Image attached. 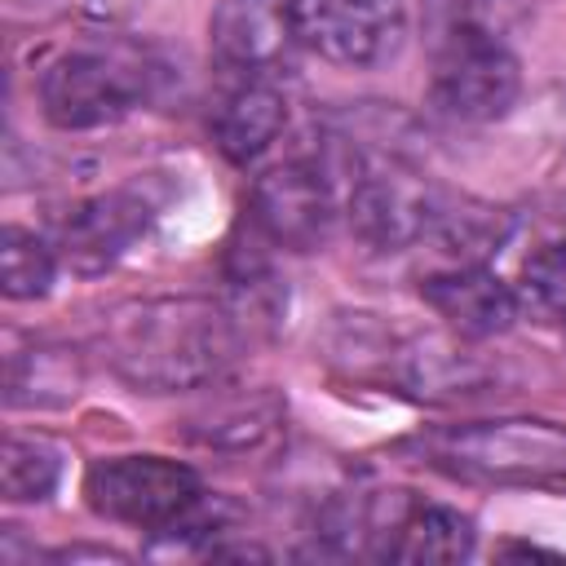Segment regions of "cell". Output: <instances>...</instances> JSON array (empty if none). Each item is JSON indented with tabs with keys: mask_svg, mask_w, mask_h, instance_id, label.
I'll return each mask as SVG.
<instances>
[{
	"mask_svg": "<svg viewBox=\"0 0 566 566\" xmlns=\"http://www.w3.org/2000/svg\"><path fill=\"white\" fill-rule=\"evenodd\" d=\"M248 208L256 230L292 252L323 248L336 226V195L327 168L314 159H283L265 168L248 190Z\"/></svg>",
	"mask_w": 566,
	"mask_h": 566,
	"instance_id": "obj_7",
	"label": "cell"
},
{
	"mask_svg": "<svg viewBox=\"0 0 566 566\" xmlns=\"http://www.w3.org/2000/svg\"><path fill=\"white\" fill-rule=\"evenodd\" d=\"M62 482V451L44 438H4L0 447V495L9 504H40Z\"/></svg>",
	"mask_w": 566,
	"mask_h": 566,
	"instance_id": "obj_16",
	"label": "cell"
},
{
	"mask_svg": "<svg viewBox=\"0 0 566 566\" xmlns=\"http://www.w3.org/2000/svg\"><path fill=\"white\" fill-rule=\"evenodd\" d=\"M433 469L473 482H544L566 473V424L553 420H478L420 433L411 442Z\"/></svg>",
	"mask_w": 566,
	"mask_h": 566,
	"instance_id": "obj_2",
	"label": "cell"
},
{
	"mask_svg": "<svg viewBox=\"0 0 566 566\" xmlns=\"http://www.w3.org/2000/svg\"><path fill=\"white\" fill-rule=\"evenodd\" d=\"M522 296L539 314L566 323V239L544 243L539 252L526 256V265H522Z\"/></svg>",
	"mask_w": 566,
	"mask_h": 566,
	"instance_id": "obj_18",
	"label": "cell"
},
{
	"mask_svg": "<svg viewBox=\"0 0 566 566\" xmlns=\"http://www.w3.org/2000/svg\"><path fill=\"white\" fill-rule=\"evenodd\" d=\"M80 380H84V367L71 349H57V345L22 349V354H9L4 402L9 407H66L80 394Z\"/></svg>",
	"mask_w": 566,
	"mask_h": 566,
	"instance_id": "obj_15",
	"label": "cell"
},
{
	"mask_svg": "<svg viewBox=\"0 0 566 566\" xmlns=\"http://www.w3.org/2000/svg\"><path fill=\"white\" fill-rule=\"evenodd\" d=\"M526 4L522 0H455V18H451V31H464V35H482V40H500L522 22Z\"/></svg>",
	"mask_w": 566,
	"mask_h": 566,
	"instance_id": "obj_19",
	"label": "cell"
},
{
	"mask_svg": "<svg viewBox=\"0 0 566 566\" xmlns=\"http://www.w3.org/2000/svg\"><path fill=\"white\" fill-rule=\"evenodd\" d=\"M84 500L111 522H128L155 535L195 531L208 517L203 482L190 464L168 455H111L84 473Z\"/></svg>",
	"mask_w": 566,
	"mask_h": 566,
	"instance_id": "obj_3",
	"label": "cell"
},
{
	"mask_svg": "<svg viewBox=\"0 0 566 566\" xmlns=\"http://www.w3.org/2000/svg\"><path fill=\"white\" fill-rule=\"evenodd\" d=\"M283 411L287 407L270 385L226 389L186 416V438L212 451H248V447H261L283 424Z\"/></svg>",
	"mask_w": 566,
	"mask_h": 566,
	"instance_id": "obj_12",
	"label": "cell"
},
{
	"mask_svg": "<svg viewBox=\"0 0 566 566\" xmlns=\"http://www.w3.org/2000/svg\"><path fill=\"white\" fill-rule=\"evenodd\" d=\"M504 239H509V212L478 199L438 195L424 243H433V252H442L447 265H482L491 252H500Z\"/></svg>",
	"mask_w": 566,
	"mask_h": 566,
	"instance_id": "obj_14",
	"label": "cell"
},
{
	"mask_svg": "<svg viewBox=\"0 0 566 566\" xmlns=\"http://www.w3.org/2000/svg\"><path fill=\"white\" fill-rule=\"evenodd\" d=\"M252 327L230 301L146 296L124 301L102 318V354L137 394L203 389L226 376Z\"/></svg>",
	"mask_w": 566,
	"mask_h": 566,
	"instance_id": "obj_1",
	"label": "cell"
},
{
	"mask_svg": "<svg viewBox=\"0 0 566 566\" xmlns=\"http://www.w3.org/2000/svg\"><path fill=\"white\" fill-rule=\"evenodd\" d=\"M283 128H287V97L270 80H248V75L221 97L212 115V137L230 164L261 159Z\"/></svg>",
	"mask_w": 566,
	"mask_h": 566,
	"instance_id": "obj_13",
	"label": "cell"
},
{
	"mask_svg": "<svg viewBox=\"0 0 566 566\" xmlns=\"http://www.w3.org/2000/svg\"><path fill=\"white\" fill-rule=\"evenodd\" d=\"M420 296L460 336H500L517 318V292L486 265H442L420 279Z\"/></svg>",
	"mask_w": 566,
	"mask_h": 566,
	"instance_id": "obj_11",
	"label": "cell"
},
{
	"mask_svg": "<svg viewBox=\"0 0 566 566\" xmlns=\"http://www.w3.org/2000/svg\"><path fill=\"white\" fill-rule=\"evenodd\" d=\"M208 35L221 66L248 80H270L292 62V49H301L292 27V0H221Z\"/></svg>",
	"mask_w": 566,
	"mask_h": 566,
	"instance_id": "obj_9",
	"label": "cell"
},
{
	"mask_svg": "<svg viewBox=\"0 0 566 566\" xmlns=\"http://www.w3.org/2000/svg\"><path fill=\"white\" fill-rule=\"evenodd\" d=\"M438 190L416 181L402 168H363L349 186V230L371 252H402L411 243H424L429 217H433Z\"/></svg>",
	"mask_w": 566,
	"mask_h": 566,
	"instance_id": "obj_8",
	"label": "cell"
},
{
	"mask_svg": "<svg viewBox=\"0 0 566 566\" xmlns=\"http://www.w3.org/2000/svg\"><path fill=\"white\" fill-rule=\"evenodd\" d=\"M155 71L128 49H66L40 71V111L53 128L84 133L124 119L150 97Z\"/></svg>",
	"mask_w": 566,
	"mask_h": 566,
	"instance_id": "obj_4",
	"label": "cell"
},
{
	"mask_svg": "<svg viewBox=\"0 0 566 566\" xmlns=\"http://www.w3.org/2000/svg\"><path fill=\"white\" fill-rule=\"evenodd\" d=\"M296 44L336 66H380L407 40L402 0H292Z\"/></svg>",
	"mask_w": 566,
	"mask_h": 566,
	"instance_id": "obj_5",
	"label": "cell"
},
{
	"mask_svg": "<svg viewBox=\"0 0 566 566\" xmlns=\"http://www.w3.org/2000/svg\"><path fill=\"white\" fill-rule=\"evenodd\" d=\"M57 274V248L40 239L35 230L4 226L0 234V287L9 301H35L53 287Z\"/></svg>",
	"mask_w": 566,
	"mask_h": 566,
	"instance_id": "obj_17",
	"label": "cell"
},
{
	"mask_svg": "<svg viewBox=\"0 0 566 566\" xmlns=\"http://www.w3.org/2000/svg\"><path fill=\"white\" fill-rule=\"evenodd\" d=\"M66 0H4L9 18H44V13H57Z\"/></svg>",
	"mask_w": 566,
	"mask_h": 566,
	"instance_id": "obj_20",
	"label": "cell"
},
{
	"mask_svg": "<svg viewBox=\"0 0 566 566\" xmlns=\"http://www.w3.org/2000/svg\"><path fill=\"white\" fill-rule=\"evenodd\" d=\"M522 93V71L509 44L447 31L433 66V106L460 124H491L513 111Z\"/></svg>",
	"mask_w": 566,
	"mask_h": 566,
	"instance_id": "obj_6",
	"label": "cell"
},
{
	"mask_svg": "<svg viewBox=\"0 0 566 566\" xmlns=\"http://www.w3.org/2000/svg\"><path fill=\"white\" fill-rule=\"evenodd\" d=\"M146 226H150V208L128 190H111L66 208L53 221V248H57V261H66L71 270L97 274L115 265L146 234Z\"/></svg>",
	"mask_w": 566,
	"mask_h": 566,
	"instance_id": "obj_10",
	"label": "cell"
}]
</instances>
